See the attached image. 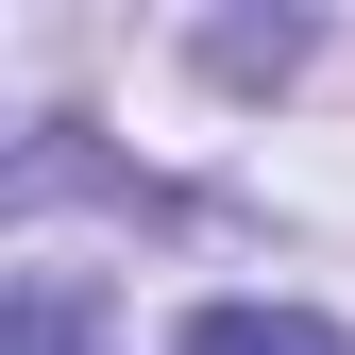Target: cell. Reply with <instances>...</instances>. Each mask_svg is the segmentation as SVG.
Wrapping results in <instances>:
<instances>
[{
	"label": "cell",
	"instance_id": "obj_2",
	"mask_svg": "<svg viewBox=\"0 0 355 355\" xmlns=\"http://www.w3.org/2000/svg\"><path fill=\"white\" fill-rule=\"evenodd\" d=\"M0 355H85V271H17L0 288Z\"/></svg>",
	"mask_w": 355,
	"mask_h": 355
},
{
	"label": "cell",
	"instance_id": "obj_3",
	"mask_svg": "<svg viewBox=\"0 0 355 355\" xmlns=\"http://www.w3.org/2000/svg\"><path fill=\"white\" fill-rule=\"evenodd\" d=\"M203 68H220V85H288V68H304V17H237V34H203Z\"/></svg>",
	"mask_w": 355,
	"mask_h": 355
},
{
	"label": "cell",
	"instance_id": "obj_1",
	"mask_svg": "<svg viewBox=\"0 0 355 355\" xmlns=\"http://www.w3.org/2000/svg\"><path fill=\"white\" fill-rule=\"evenodd\" d=\"M169 355H338V322H304V304H203Z\"/></svg>",
	"mask_w": 355,
	"mask_h": 355
}]
</instances>
